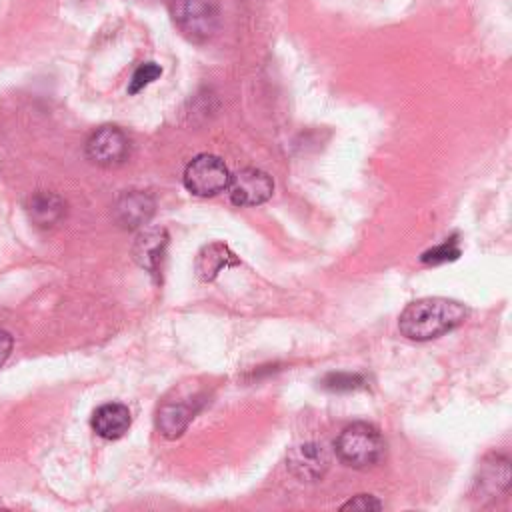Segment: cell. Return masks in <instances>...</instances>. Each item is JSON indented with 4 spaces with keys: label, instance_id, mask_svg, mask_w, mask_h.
I'll list each match as a JSON object with an SVG mask.
<instances>
[{
    "label": "cell",
    "instance_id": "52a82bcc",
    "mask_svg": "<svg viewBox=\"0 0 512 512\" xmlns=\"http://www.w3.org/2000/svg\"><path fill=\"white\" fill-rule=\"evenodd\" d=\"M286 466L298 480L314 482V480H320L328 472L330 458L322 444L302 442V444L290 448V452L286 456Z\"/></svg>",
    "mask_w": 512,
    "mask_h": 512
},
{
    "label": "cell",
    "instance_id": "9a60e30c",
    "mask_svg": "<svg viewBox=\"0 0 512 512\" xmlns=\"http://www.w3.org/2000/svg\"><path fill=\"white\" fill-rule=\"evenodd\" d=\"M366 384V380L360 374H350V372H330L324 380L322 386L330 392H350L358 390Z\"/></svg>",
    "mask_w": 512,
    "mask_h": 512
},
{
    "label": "cell",
    "instance_id": "9c48e42d",
    "mask_svg": "<svg viewBox=\"0 0 512 512\" xmlns=\"http://www.w3.org/2000/svg\"><path fill=\"white\" fill-rule=\"evenodd\" d=\"M154 214V200L140 190L124 192L116 202V218L126 228L146 224Z\"/></svg>",
    "mask_w": 512,
    "mask_h": 512
},
{
    "label": "cell",
    "instance_id": "7c38bea8",
    "mask_svg": "<svg viewBox=\"0 0 512 512\" xmlns=\"http://www.w3.org/2000/svg\"><path fill=\"white\" fill-rule=\"evenodd\" d=\"M478 490H488L490 494H498L508 488L510 484V468L508 460L502 456H490L488 460L482 462L480 476L476 478Z\"/></svg>",
    "mask_w": 512,
    "mask_h": 512
},
{
    "label": "cell",
    "instance_id": "7a4b0ae2",
    "mask_svg": "<svg viewBox=\"0 0 512 512\" xmlns=\"http://www.w3.org/2000/svg\"><path fill=\"white\" fill-rule=\"evenodd\" d=\"M336 456L350 468L364 470L380 464L386 456V442L378 428L368 422H354L346 426L336 442Z\"/></svg>",
    "mask_w": 512,
    "mask_h": 512
},
{
    "label": "cell",
    "instance_id": "6da1fadb",
    "mask_svg": "<svg viewBox=\"0 0 512 512\" xmlns=\"http://www.w3.org/2000/svg\"><path fill=\"white\" fill-rule=\"evenodd\" d=\"M466 314V306L458 300L428 296L410 302L402 310L398 328L408 340L426 342L458 328L466 320Z\"/></svg>",
    "mask_w": 512,
    "mask_h": 512
},
{
    "label": "cell",
    "instance_id": "30bf717a",
    "mask_svg": "<svg viewBox=\"0 0 512 512\" xmlns=\"http://www.w3.org/2000/svg\"><path fill=\"white\" fill-rule=\"evenodd\" d=\"M166 244H168V236H166L164 228H148V230L140 232L136 238V244H134L136 262L142 268L156 272L162 262Z\"/></svg>",
    "mask_w": 512,
    "mask_h": 512
},
{
    "label": "cell",
    "instance_id": "e0dca14e",
    "mask_svg": "<svg viewBox=\"0 0 512 512\" xmlns=\"http://www.w3.org/2000/svg\"><path fill=\"white\" fill-rule=\"evenodd\" d=\"M160 74H162V68H160L156 62H144V64H140V66L136 68V72L132 74L128 92H130V94L140 92L142 88H146L148 84H152Z\"/></svg>",
    "mask_w": 512,
    "mask_h": 512
},
{
    "label": "cell",
    "instance_id": "5bb4252c",
    "mask_svg": "<svg viewBox=\"0 0 512 512\" xmlns=\"http://www.w3.org/2000/svg\"><path fill=\"white\" fill-rule=\"evenodd\" d=\"M192 408L186 404H164L158 410V428L166 438H178L192 420Z\"/></svg>",
    "mask_w": 512,
    "mask_h": 512
},
{
    "label": "cell",
    "instance_id": "5b68a950",
    "mask_svg": "<svg viewBox=\"0 0 512 512\" xmlns=\"http://www.w3.org/2000/svg\"><path fill=\"white\" fill-rule=\"evenodd\" d=\"M226 190L236 206H258L272 196L274 182L258 168H242L230 176Z\"/></svg>",
    "mask_w": 512,
    "mask_h": 512
},
{
    "label": "cell",
    "instance_id": "277c9868",
    "mask_svg": "<svg viewBox=\"0 0 512 512\" xmlns=\"http://www.w3.org/2000/svg\"><path fill=\"white\" fill-rule=\"evenodd\" d=\"M184 186L194 196H216L226 190L230 172L226 164L214 154H198L186 164L184 170Z\"/></svg>",
    "mask_w": 512,
    "mask_h": 512
},
{
    "label": "cell",
    "instance_id": "4fadbf2b",
    "mask_svg": "<svg viewBox=\"0 0 512 512\" xmlns=\"http://www.w3.org/2000/svg\"><path fill=\"white\" fill-rule=\"evenodd\" d=\"M30 218H34V222L38 226H54L66 212V204L60 196L50 194V192H40L30 200L28 206Z\"/></svg>",
    "mask_w": 512,
    "mask_h": 512
},
{
    "label": "cell",
    "instance_id": "3957f363",
    "mask_svg": "<svg viewBox=\"0 0 512 512\" xmlns=\"http://www.w3.org/2000/svg\"><path fill=\"white\" fill-rule=\"evenodd\" d=\"M170 12L178 30L194 42H204L218 30V0H172Z\"/></svg>",
    "mask_w": 512,
    "mask_h": 512
},
{
    "label": "cell",
    "instance_id": "ac0fdd59",
    "mask_svg": "<svg viewBox=\"0 0 512 512\" xmlns=\"http://www.w3.org/2000/svg\"><path fill=\"white\" fill-rule=\"evenodd\" d=\"M380 508H382V502L372 494H358L342 504V510H360V512H370Z\"/></svg>",
    "mask_w": 512,
    "mask_h": 512
},
{
    "label": "cell",
    "instance_id": "ba28073f",
    "mask_svg": "<svg viewBox=\"0 0 512 512\" xmlns=\"http://www.w3.org/2000/svg\"><path fill=\"white\" fill-rule=\"evenodd\" d=\"M132 424L130 410L120 402H108L94 410L92 414V428L98 436L106 440L122 438Z\"/></svg>",
    "mask_w": 512,
    "mask_h": 512
},
{
    "label": "cell",
    "instance_id": "8992f818",
    "mask_svg": "<svg viewBox=\"0 0 512 512\" xmlns=\"http://www.w3.org/2000/svg\"><path fill=\"white\" fill-rule=\"evenodd\" d=\"M130 142L118 126L98 128L86 142V156L98 166H118L128 158Z\"/></svg>",
    "mask_w": 512,
    "mask_h": 512
},
{
    "label": "cell",
    "instance_id": "2e32d148",
    "mask_svg": "<svg viewBox=\"0 0 512 512\" xmlns=\"http://www.w3.org/2000/svg\"><path fill=\"white\" fill-rule=\"evenodd\" d=\"M460 256V248H458V240L450 238L434 248H428L426 252H422L420 260L424 264H442V262H452Z\"/></svg>",
    "mask_w": 512,
    "mask_h": 512
},
{
    "label": "cell",
    "instance_id": "d6986e66",
    "mask_svg": "<svg viewBox=\"0 0 512 512\" xmlns=\"http://www.w3.org/2000/svg\"><path fill=\"white\" fill-rule=\"evenodd\" d=\"M12 336L6 332V330H2L0 328V366L6 362V358L10 356V352H12Z\"/></svg>",
    "mask_w": 512,
    "mask_h": 512
},
{
    "label": "cell",
    "instance_id": "8fae6325",
    "mask_svg": "<svg viewBox=\"0 0 512 512\" xmlns=\"http://www.w3.org/2000/svg\"><path fill=\"white\" fill-rule=\"evenodd\" d=\"M238 260L234 258V254L228 250V246L214 242L210 246H204L202 252L198 254L196 260V272L202 280H212L222 268L236 264Z\"/></svg>",
    "mask_w": 512,
    "mask_h": 512
}]
</instances>
